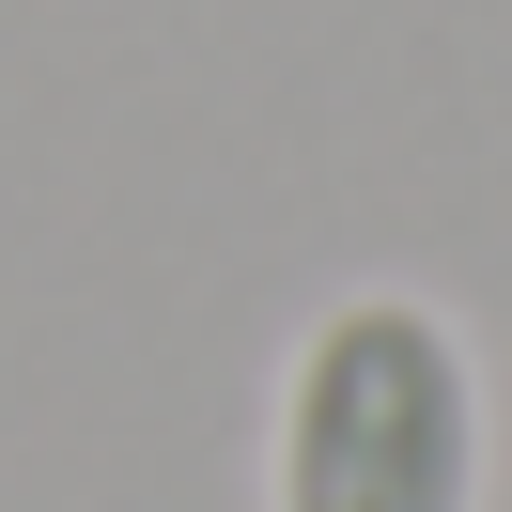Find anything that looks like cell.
<instances>
[{
    "label": "cell",
    "instance_id": "cell-1",
    "mask_svg": "<svg viewBox=\"0 0 512 512\" xmlns=\"http://www.w3.org/2000/svg\"><path fill=\"white\" fill-rule=\"evenodd\" d=\"M280 512H481V357L435 295H342L280 373Z\"/></svg>",
    "mask_w": 512,
    "mask_h": 512
}]
</instances>
